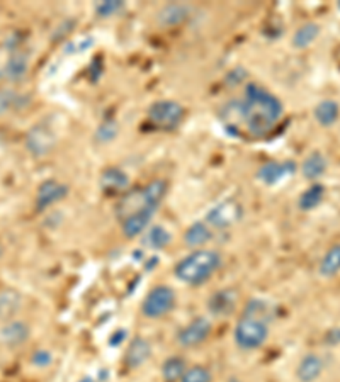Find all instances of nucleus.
Masks as SVG:
<instances>
[{
  "label": "nucleus",
  "mask_w": 340,
  "mask_h": 382,
  "mask_svg": "<svg viewBox=\"0 0 340 382\" xmlns=\"http://www.w3.org/2000/svg\"><path fill=\"white\" fill-rule=\"evenodd\" d=\"M150 357H152V345L143 336H135L128 345L126 357H124V364L129 369H138L143 364H147Z\"/></svg>",
  "instance_id": "15"
},
{
  "label": "nucleus",
  "mask_w": 340,
  "mask_h": 382,
  "mask_svg": "<svg viewBox=\"0 0 340 382\" xmlns=\"http://www.w3.org/2000/svg\"><path fill=\"white\" fill-rule=\"evenodd\" d=\"M80 382H94L92 379H89V377H85V379H82Z\"/></svg>",
  "instance_id": "36"
},
{
  "label": "nucleus",
  "mask_w": 340,
  "mask_h": 382,
  "mask_svg": "<svg viewBox=\"0 0 340 382\" xmlns=\"http://www.w3.org/2000/svg\"><path fill=\"white\" fill-rule=\"evenodd\" d=\"M68 187L62 184V182L53 180H44L41 185L38 187V192H36V209L38 211H46L48 207L53 206L55 202L62 201L67 197Z\"/></svg>",
  "instance_id": "11"
},
{
  "label": "nucleus",
  "mask_w": 340,
  "mask_h": 382,
  "mask_svg": "<svg viewBox=\"0 0 340 382\" xmlns=\"http://www.w3.org/2000/svg\"><path fill=\"white\" fill-rule=\"evenodd\" d=\"M211 238H213L211 226H209L206 221L192 223V225L189 226L184 233V242L188 243L189 246H202L206 245V243H208Z\"/></svg>",
  "instance_id": "22"
},
{
  "label": "nucleus",
  "mask_w": 340,
  "mask_h": 382,
  "mask_svg": "<svg viewBox=\"0 0 340 382\" xmlns=\"http://www.w3.org/2000/svg\"><path fill=\"white\" fill-rule=\"evenodd\" d=\"M337 7H339V11H340V2H339V4H337Z\"/></svg>",
  "instance_id": "38"
},
{
  "label": "nucleus",
  "mask_w": 340,
  "mask_h": 382,
  "mask_svg": "<svg viewBox=\"0 0 340 382\" xmlns=\"http://www.w3.org/2000/svg\"><path fill=\"white\" fill-rule=\"evenodd\" d=\"M211 321L206 318H196L177 333V343L184 348L197 347L211 335Z\"/></svg>",
  "instance_id": "9"
},
{
  "label": "nucleus",
  "mask_w": 340,
  "mask_h": 382,
  "mask_svg": "<svg viewBox=\"0 0 340 382\" xmlns=\"http://www.w3.org/2000/svg\"><path fill=\"white\" fill-rule=\"evenodd\" d=\"M170 239H172V237H170V233L164 226H153L145 231L141 242H143V245L150 248V250H162V248L169 245Z\"/></svg>",
  "instance_id": "27"
},
{
  "label": "nucleus",
  "mask_w": 340,
  "mask_h": 382,
  "mask_svg": "<svg viewBox=\"0 0 340 382\" xmlns=\"http://www.w3.org/2000/svg\"><path fill=\"white\" fill-rule=\"evenodd\" d=\"M242 218H244V206L235 199H226L208 211L206 223L216 230H225V228L240 223Z\"/></svg>",
  "instance_id": "7"
},
{
  "label": "nucleus",
  "mask_w": 340,
  "mask_h": 382,
  "mask_svg": "<svg viewBox=\"0 0 340 382\" xmlns=\"http://www.w3.org/2000/svg\"><path fill=\"white\" fill-rule=\"evenodd\" d=\"M238 292L235 289H223L214 292L211 298L208 299V311L211 312L213 316H228L232 315L235 306H237Z\"/></svg>",
  "instance_id": "14"
},
{
  "label": "nucleus",
  "mask_w": 340,
  "mask_h": 382,
  "mask_svg": "<svg viewBox=\"0 0 340 382\" xmlns=\"http://www.w3.org/2000/svg\"><path fill=\"white\" fill-rule=\"evenodd\" d=\"M320 29H322V27H320V24L317 22L303 24V26L298 27L296 32H294L293 46L296 48V50H305V48H308L320 36Z\"/></svg>",
  "instance_id": "25"
},
{
  "label": "nucleus",
  "mask_w": 340,
  "mask_h": 382,
  "mask_svg": "<svg viewBox=\"0 0 340 382\" xmlns=\"http://www.w3.org/2000/svg\"><path fill=\"white\" fill-rule=\"evenodd\" d=\"M315 119L320 126L323 128H332L334 124H337L339 117H340V105L335 103V100H322V103L317 104L313 111Z\"/></svg>",
  "instance_id": "21"
},
{
  "label": "nucleus",
  "mask_w": 340,
  "mask_h": 382,
  "mask_svg": "<svg viewBox=\"0 0 340 382\" xmlns=\"http://www.w3.org/2000/svg\"><path fill=\"white\" fill-rule=\"evenodd\" d=\"M152 218H153L152 213H140V214H135V216L124 219V221L121 223V228H123V235L126 238L140 237L141 233H145V231H147L148 225L152 223Z\"/></svg>",
  "instance_id": "23"
},
{
  "label": "nucleus",
  "mask_w": 340,
  "mask_h": 382,
  "mask_svg": "<svg viewBox=\"0 0 340 382\" xmlns=\"http://www.w3.org/2000/svg\"><path fill=\"white\" fill-rule=\"evenodd\" d=\"M327 345H339L340 343V328H334V330H330L327 333L325 336Z\"/></svg>",
  "instance_id": "35"
},
{
  "label": "nucleus",
  "mask_w": 340,
  "mask_h": 382,
  "mask_svg": "<svg viewBox=\"0 0 340 382\" xmlns=\"http://www.w3.org/2000/svg\"><path fill=\"white\" fill-rule=\"evenodd\" d=\"M117 133H119V124H117L115 119H107V121H104L99 128H97L96 141L97 143H103V145L111 143V141L116 140Z\"/></svg>",
  "instance_id": "30"
},
{
  "label": "nucleus",
  "mask_w": 340,
  "mask_h": 382,
  "mask_svg": "<svg viewBox=\"0 0 340 382\" xmlns=\"http://www.w3.org/2000/svg\"><path fill=\"white\" fill-rule=\"evenodd\" d=\"M53 360V355H51L48 350H36L31 357V364L36 365V367H48Z\"/></svg>",
  "instance_id": "34"
},
{
  "label": "nucleus",
  "mask_w": 340,
  "mask_h": 382,
  "mask_svg": "<svg viewBox=\"0 0 340 382\" xmlns=\"http://www.w3.org/2000/svg\"><path fill=\"white\" fill-rule=\"evenodd\" d=\"M269 338V323L242 316L233 330V340L242 350H257Z\"/></svg>",
  "instance_id": "4"
},
{
  "label": "nucleus",
  "mask_w": 340,
  "mask_h": 382,
  "mask_svg": "<svg viewBox=\"0 0 340 382\" xmlns=\"http://www.w3.org/2000/svg\"><path fill=\"white\" fill-rule=\"evenodd\" d=\"M323 372V360L317 353H308L299 360L296 377L299 382H315Z\"/></svg>",
  "instance_id": "17"
},
{
  "label": "nucleus",
  "mask_w": 340,
  "mask_h": 382,
  "mask_svg": "<svg viewBox=\"0 0 340 382\" xmlns=\"http://www.w3.org/2000/svg\"><path fill=\"white\" fill-rule=\"evenodd\" d=\"M327 169H329V162H327L325 155L320 152L310 153L301 164L303 176H305V178H308V180H317V178L323 177Z\"/></svg>",
  "instance_id": "20"
},
{
  "label": "nucleus",
  "mask_w": 340,
  "mask_h": 382,
  "mask_svg": "<svg viewBox=\"0 0 340 382\" xmlns=\"http://www.w3.org/2000/svg\"><path fill=\"white\" fill-rule=\"evenodd\" d=\"M242 316H250V318L269 323V320L273 318V310H270L269 303H266L264 299H250L249 303H247L244 315Z\"/></svg>",
  "instance_id": "29"
},
{
  "label": "nucleus",
  "mask_w": 340,
  "mask_h": 382,
  "mask_svg": "<svg viewBox=\"0 0 340 382\" xmlns=\"http://www.w3.org/2000/svg\"><path fill=\"white\" fill-rule=\"evenodd\" d=\"M27 68H30V56L24 51H14L7 58L6 67H4V77L11 82H19L26 77Z\"/></svg>",
  "instance_id": "18"
},
{
  "label": "nucleus",
  "mask_w": 340,
  "mask_h": 382,
  "mask_svg": "<svg viewBox=\"0 0 340 382\" xmlns=\"http://www.w3.org/2000/svg\"><path fill=\"white\" fill-rule=\"evenodd\" d=\"M21 304L22 296L15 289L7 287L0 291V321H12L21 310Z\"/></svg>",
  "instance_id": "19"
},
{
  "label": "nucleus",
  "mask_w": 340,
  "mask_h": 382,
  "mask_svg": "<svg viewBox=\"0 0 340 382\" xmlns=\"http://www.w3.org/2000/svg\"><path fill=\"white\" fill-rule=\"evenodd\" d=\"M21 96L18 92L12 91V88H2L0 91V116H4L11 109L18 107Z\"/></svg>",
  "instance_id": "32"
},
{
  "label": "nucleus",
  "mask_w": 340,
  "mask_h": 382,
  "mask_svg": "<svg viewBox=\"0 0 340 382\" xmlns=\"http://www.w3.org/2000/svg\"><path fill=\"white\" fill-rule=\"evenodd\" d=\"M221 267V255L216 250H196L184 257L174 267V274L181 282L200 286L211 279Z\"/></svg>",
  "instance_id": "3"
},
{
  "label": "nucleus",
  "mask_w": 340,
  "mask_h": 382,
  "mask_svg": "<svg viewBox=\"0 0 340 382\" xmlns=\"http://www.w3.org/2000/svg\"><path fill=\"white\" fill-rule=\"evenodd\" d=\"M31 330L24 321L12 320L7 321L2 328H0V341H2L6 347L15 348L21 347V345L26 343L30 340Z\"/></svg>",
  "instance_id": "12"
},
{
  "label": "nucleus",
  "mask_w": 340,
  "mask_h": 382,
  "mask_svg": "<svg viewBox=\"0 0 340 382\" xmlns=\"http://www.w3.org/2000/svg\"><path fill=\"white\" fill-rule=\"evenodd\" d=\"M165 194H167V182L165 180H153L141 189L129 190L117 202L116 216L123 223L124 219L140 213L155 214L160 202L164 201Z\"/></svg>",
  "instance_id": "2"
},
{
  "label": "nucleus",
  "mask_w": 340,
  "mask_h": 382,
  "mask_svg": "<svg viewBox=\"0 0 340 382\" xmlns=\"http://www.w3.org/2000/svg\"><path fill=\"white\" fill-rule=\"evenodd\" d=\"M184 117V107L176 100H157L148 107L150 123L162 129H174Z\"/></svg>",
  "instance_id": "6"
},
{
  "label": "nucleus",
  "mask_w": 340,
  "mask_h": 382,
  "mask_svg": "<svg viewBox=\"0 0 340 382\" xmlns=\"http://www.w3.org/2000/svg\"><path fill=\"white\" fill-rule=\"evenodd\" d=\"M323 197H325V187L322 184H313L310 185L305 192L299 196L298 206L301 211H313L323 202Z\"/></svg>",
  "instance_id": "26"
},
{
  "label": "nucleus",
  "mask_w": 340,
  "mask_h": 382,
  "mask_svg": "<svg viewBox=\"0 0 340 382\" xmlns=\"http://www.w3.org/2000/svg\"><path fill=\"white\" fill-rule=\"evenodd\" d=\"M185 371H188L185 360L181 357H169L162 365V376H164L165 382H179Z\"/></svg>",
  "instance_id": "28"
},
{
  "label": "nucleus",
  "mask_w": 340,
  "mask_h": 382,
  "mask_svg": "<svg viewBox=\"0 0 340 382\" xmlns=\"http://www.w3.org/2000/svg\"><path fill=\"white\" fill-rule=\"evenodd\" d=\"M296 164L291 160L286 162H267L257 170V178L266 185H277L287 177L296 173Z\"/></svg>",
  "instance_id": "10"
},
{
  "label": "nucleus",
  "mask_w": 340,
  "mask_h": 382,
  "mask_svg": "<svg viewBox=\"0 0 340 382\" xmlns=\"http://www.w3.org/2000/svg\"><path fill=\"white\" fill-rule=\"evenodd\" d=\"M240 105L242 124L250 135L257 138L269 135L285 111L281 100L257 84L247 85L245 99L240 100Z\"/></svg>",
  "instance_id": "1"
},
{
  "label": "nucleus",
  "mask_w": 340,
  "mask_h": 382,
  "mask_svg": "<svg viewBox=\"0 0 340 382\" xmlns=\"http://www.w3.org/2000/svg\"><path fill=\"white\" fill-rule=\"evenodd\" d=\"M128 185H129L128 173H124L121 169L109 166V169H106L100 173V189L106 194H109V196H111V194L123 192V190H126Z\"/></svg>",
  "instance_id": "16"
},
{
  "label": "nucleus",
  "mask_w": 340,
  "mask_h": 382,
  "mask_svg": "<svg viewBox=\"0 0 340 382\" xmlns=\"http://www.w3.org/2000/svg\"><path fill=\"white\" fill-rule=\"evenodd\" d=\"M340 272V245H334L327 250V253L323 255V258L320 260L318 265V274L322 277L330 279L334 275H337Z\"/></svg>",
  "instance_id": "24"
},
{
  "label": "nucleus",
  "mask_w": 340,
  "mask_h": 382,
  "mask_svg": "<svg viewBox=\"0 0 340 382\" xmlns=\"http://www.w3.org/2000/svg\"><path fill=\"white\" fill-rule=\"evenodd\" d=\"M189 14H191V7H189L188 4L179 2L165 4V6L157 12V21H159L160 26L164 27H174L188 21Z\"/></svg>",
  "instance_id": "13"
},
{
  "label": "nucleus",
  "mask_w": 340,
  "mask_h": 382,
  "mask_svg": "<svg viewBox=\"0 0 340 382\" xmlns=\"http://www.w3.org/2000/svg\"><path fill=\"white\" fill-rule=\"evenodd\" d=\"M124 9L123 0H106V2H97L94 6L96 14L99 18H112V15H117L121 11Z\"/></svg>",
  "instance_id": "31"
},
{
  "label": "nucleus",
  "mask_w": 340,
  "mask_h": 382,
  "mask_svg": "<svg viewBox=\"0 0 340 382\" xmlns=\"http://www.w3.org/2000/svg\"><path fill=\"white\" fill-rule=\"evenodd\" d=\"M211 372L208 369L196 365V367L188 369L179 382H211Z\"/></svg>",
  "instance_id": "33"
},
{
  "label": "nucleus",
  "mask_w": 340,
  "mask_h": 382,
  "mask_svg": "<svg viewBox=\"0 0 340 382\" xmlns=\"http://www.w3.org/2000/svg\"><path fill=\"white\" fill-rule=\"evenodd\" d=\"M58 138L48 124H34L26 135V148L32 157L43 158L55 150Z\"/></svg>",
  "instance_id": "8"
},
{
  "label": "nucleus",
  "mask_w": 340,
  "mask_h": 382,
  "mask_svg": "<svg viewBox=\"0 0 340 382\" xmlns=\"http://www.w3.org/2000/svg\"><path fill=\"white\" fill-rule=\"evenodd\" d=\"M2 77H4V72H2V70H0V80H2Z\"/></svg>",
  "instance_id": "37"
},
{
  "label": "nucleus",
  "mask_w": 340,
  "mask_h": 382,
  "mask_svg": "<svg viewBox=\"0 0 340 382\" xmlns=\"http://www.w3.org/2000/svg\"><path fill=\"white\" fill-rule=\"evenodd\" d=\"M176 306V292L169 286H157L148 292L141 304V312L148 320H159Z\"/></svg>",
  "instance_id": "5"
}]
</instances>
